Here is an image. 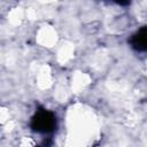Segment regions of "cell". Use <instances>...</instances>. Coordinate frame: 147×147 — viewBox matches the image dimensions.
I'll use <instances>...</instances> for the list:
<instances>
[{
	"label": "cell",
	"instance_id": "1",
	"mask_svg": "<svg viewBox=\"0 0 147 147\" xmlns=\"http://www.w3.org/2000/svg\"><path fill=\"white\" fill-rule=\"evenodd\" d=\"M56 126V117L54 113L45 108L38 109L31 118V127L33 131L42 134L52 133Z\"/></svg>",
	"mask_w": 147,
	"mask_h": 147
},
{
	"label": "cell",
	"instance_id": "2",
	"mask_svg": "<svg viewBox=\"0 0 147 147\" xmlns=\"http://www.w3.org/2000/svg\"><path fill=\"white\" fill-rule=\"evenodd\" d=\"M131 47L137 52H145L147 48V30L146 26L140 28L130 39Z\"/></svg>",
	"mask_w": 147,
	"mask_h": 147
},
{
	"label": "cell",
	"instance_id": "3",
	"mask_svg": "<svg viewBox=\"0 0 147 147\" xmlns=\"http://www.w3.org/2000/svg\"><path fill=\"white\" fill-rule=\"evenodd\" d=\"M114 2H116V3H118V5H122V6H126V5H129L130 3V1L131 0H113Z\"/></svg>",
	"mask_w": 147,
	"mask_h": 147
}]
</instances>
